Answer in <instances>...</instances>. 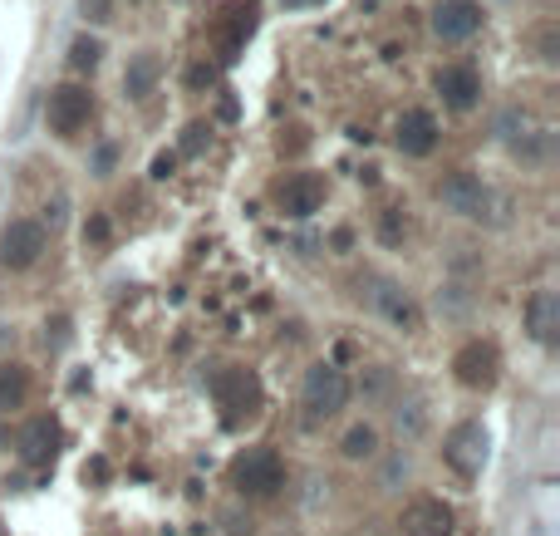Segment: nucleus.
Here are the masks:
<instances>
[{
	"instance_id": "f257e3e1",
	"label": "nucleus",
	"mask_w": 560,
	"mask_h": 536,
	"mask_svg": "<svg viewBox=\"0 0 560 536\" xmlns=\"http://www.w3.org/2000/svg\"><path fill=\"white\" fill-rule=\"evenodd\" d=\"M212 399H217V418H222V428H246L251 418L261 414V404H266V384H261V374L256 369H246V364H226L217 369V379H212Z\"/></svg>"
},
{
	"instance_id": "f03ea898",
	"label": "nucleus",
	"mask_w": 560,
	"mask_h": 536,
	"mask_svg": "<svg viewBox=\"0 0 560 536\" xmlns=\"http://www.w3.org/2000/svg\"><path fill=\"white\" fill-rule=\"evenodd\" d=\"M349 404V379H344V369L339 364H310L305 369V384H300V409H305V423L310 428H320V423H330Z\"/></svg>"
},
{
	"instance_id": "7ed1b4c3",
	"label": "nucleus",
	"mask_w": 560,
	"mask_h": 536,
	"mask_svg": "<svg viewBox=\"0 0 560 536\" xmlns=\"http://www.w3.org/2000/svg\"><path fill=\"white\" fill-rule=\"evenodd\" d=\"M231 487L241 497H276L285 487V463L276 448H246L231 458Z\"/></svg>"
},
{
	"instance_id": "20e7f679",
	"label": "nucleus",
	"mask_w": 560,
	"mask_h": 536,
	"mask_svg": "<svg viewBox=\"0 0 560 536\" xmlns=\"http://www.w3.org/2000/svg\"><path fill=\"white\" fill-rule=\"evenodd\" d=\"M487 453H492V438H487V428H482L477 418L457 423L448 438H443V463H448L462 482L482 477V468H487Z\"/></svg>"
},
{
	"instance_id": "39448f33",
	"label": "nucleus",
	"mask_w": 560,
	"mask_h": 536,
	"mask_svg": "<svg viewBox=\"0 0 560 536\" xmlns=\"http://www.w3.org/2000/svg\"><path fill=\"white\" fill-rule=\"evenodd\" d=\"M94 119V94L84 84H55L50 99H45V123L59 138H74L84 123Z\"/></svg>"
},
{
	"instance_id": "423d86ee",
	"label": "nucleus",
	"mask_w": 560,
	"mask_h": 536,
	"mask_svg": "<svg viewBox=\"0 0 560 536\" xmlns=\"http://www.w3.org/2000/svg\"><path fill=\"white\" fill-rule=\"evenodd\" d=\"M452 379H457L462 389H492V384L502 379V355H497V345H492V340H467V345H457V355H452Z\"/></svg>"
},
{
	"instance_id": "0eeeda50",
	"label": "nucleus",
	"mask_w": 560,
	"mask_h": 536,
	"mask_svg": "<svg viewBox=\"0 0 560 536\" xmlns=\"http://www.w3.org/2000/svg\"><path fill=\"white\" fill-rule=\"evenodd\" d=\"M40 251H45V227L40 222H30V217L5 222V232H0V266L5 271H30L40 261Z\"/></svg>"
},
{
	"instance_id": "6e6552de",
	"label": "nucleus",
	"mask_w": 560,
	"mask_h": 536,
	"mask_svg": "<svg viewBox=\"0 0 560 536\" xmlns=\"http://www.w3.org/2000/svg\"><path fill=\"white\" fill-rule=\"evenodd\" d=\"M276 207L285 217H295V222L315 217V212L325 207V178H320V173H290V178L276 187Z\"/></svg>"
},
{
	"instance_id": "1a4fd4ad",
	"label": "nucleus",
	"mask_w": 560,
	"mask_h": 536,
	"mask_svg": "<svg viewBox=\"0 0 560 536\" xmlns=\"http://www.w3.org/2000/svg\"><path fill=\"white\" fill-rule=\"evenodd\" d=\"M398 527H403V536H452L457 532V517H452V507L443 497H413L403 507Z\"/></svg>"
},
{
	"instance_id": "9d476101",
	"label": "nucleus",
	"mask_w": 560,
	"mask_h": 536,
	"mask_svg": "<svg viewBox=\"0 0 560 536\" xmlns=\"http://www.w3.org/2000/svg\"><path fill=\"white\" fill-rule=\"evenodd\" d=\"M482 5L477 0H438L433 5V35L438 40H448V45H457V40H472L477 30H482Z\"/></svg>"
},
{
	"instance_id": "9b49d317",
	"label": "nucleus",
	"mask_w": 560,
	"mask_h": 536,
	"mask_svg": "<svg viewBox=\"0 0 560 536\" xmlns=\"http://www.w3.org/2000/svg\"><path fill=\"white\" fill-rule=\"evenodd\" d=\"M433 89L443 94V104H448L452 114H467V109H477V99H482V74H477L472 64H443L438 79H433Z\"/></svg>"
},
{
	"instance_id": "f8f14e48",
	"label": "nucleus",
	"mask_w": 560,
	"mask_h": 536,
	"mask_svg": "<svg viewBox=\"0 0 560 536\" xmlns=\"http://www.w3.org/2000/svg\"><path fill=\"white\" fill-rule=\"evenodd\" d=\"M438 197H443V207L457 212V217H487V187L477 173H452V178L438 182Z\"/></svg>"
},
{
	"instance_id": "ddd939ff",
	"label": "nucleus",
	"mask_w": 560,
	"mask_h": 536,
	"mask_svg": "<svg viewBox=\"0 0 560 536\" xmlns=\"http://www.w3.org/2000/svg\"><path fill=\"white\" fill-rule=\"evenodd\" d=\"M393 143H398L403 158H428L438 148V119L428 109H408L398 119V128H393Z\"/></svg>"
},
{
	"instance_id": "4468645a",
	"label": "nucleus",
	"mask_w": 560,
	"mask_h": 536,
	"mask_svg": "<svg viewBox=\"0 0 560 536\" xmlns=\"http://www.w3.org/2000/svg\"><path fill=\"white\" fill-rule=\"evenodd\" d=\"M251 30H256V10L251 5H226L222 20H217V60L236 64L241 45L251 40Z\"/></svg>"
},
{
	"instance_id": "2eb2a0df",
	"label": "nucleus",
	"mask_w": 560,
	"mask_h": 536,
	"mask_svg": "<svg viewBox=\"0 0 560 536\" xmlns=\"http://www.w3.org/2000/svg\"><path fill=\"white\" fill-rule=\"evenodd\" d=\"M55 443H59V423L50 414L30 418V423L20 428V458H25V463H50V458H55Z\"/></svg>"
},
{
	"instance_id": "dca6fc26",
	"label": "nucleus",
	"mask_w": 560,
	"mask_h": 536,
	"mask_svg": "<svg viewBox=\"0 0 560 536\" xmlns=\"http://www.w3.org/2000/svg\"><path fill=\"white\" fill-rule=\"evenodd\" d=\"M556 320H560L556 291H536V296L526 300V330H531V340L551 345V340H556Z\"/></svg>"
},
{
	"instance_id": "f3484780",
	"label": "nucleus",
	"mask_w": 560,
	"mask_h": 536,
	"mask_svg": "<svg viewBox=\"0 0 560 536\" xmlns=\"http://www.w3.org/2000/svg\"><path fill=\"white\" fill-rule=\"evenodd\" d=\"M158 74H163V64L153 50H143V55H133L128 69H123V94L128 99H148L153 89H158Z\"/></svg>"
},
{
	"instance_id": "a211bd4d",
	"label": "nucleus",
	"mask_w": 560,
	"mask_h": 536,
	"mask_svg": "<svg viewBox=\"0 0 560 536\" xmlns=\"http://www.w3.org/2000/svg\"><path fill=\"white\" fill-rule=\"evenodd\" d=\"M374 305L389 315L398 330H413L418 325V305H413V296L408 291H398L393 281H379V291H374Z\"/></svg>"
},
{
	"instance_id": "6ab92c4d",
	"label": "nucleus",
	"mask_w": 560,
	"mask_h": 536,
	"mask_svg": "<svg viewBox=\"0 0 560 536\" xmlns=\"http://www.w3.org/2000/svg\"><path fill=\"white\" fill-rule=\"evenodd\" d=\"M25 399H30V369L15 359H0V414L20 409Z\"/></svg>"
},
{
	"instance_id": "aec40b11",
	"label": "nucleus",
	"mask_w": 560,
	"mask_h": 536,
	"mask_svg": "<svg viewBox=\"0 0 560 536\" xmlns=\"http://www.w3.org/2000/svg\"><path fill=\"white\" fill-rule=\"evenodd\" d=\"M339 453H344L349 463H369V458L379 453V428H374V423H354V428L339 438Z\"/></svg>"
},
{
	"instance_id": "412c9836",
	"label": "nucleus",
	"mask_w": 560,
	"mask_h": 536,
	"mask_svg": "<svg viewBox=\"0 0 560 536\" xmlns=\"http://www.w3.org/2000/svg\"><path fill=\"white\" fill-rule=\"evenodd\" d=\"M99 60H104V40H99V35H74L69 64H74V69H99Z\"/></svg>"
},
{
	"instance_id": "4be33fe9",
	"label": "nucleus",
	"mask_w": 560,
	"mask_h": 536,
	"mask_svg": "<svg viewBox=\"0 0 560 536\" xmlns=\"http://www.w3.org/2000/svg\"><path fill=\"white\" fill-rule=\"evenodd\" d=\"M403 237H408V217H403L398 207H384V212H379V241H384V246H398Z\"/></svg>"
},
{
	"instance_id": "5701e85b",
	"label": "nucleus",
	"mask_w": 560,
	"mask_h": 536,
	"mask_svg": "<svg viewBox=\"0 0 560 536\" xmlns=\"http://www.w3.org/2000/svg\"><path fill=\"white\" fill-rule=\"evenodd\" d=\"M109 237H113L109 217H104V212H94V217L84 222V246H109Z\"/></svg>"
},
{
	"instance_id": "b1692460",
	"label": "nucleus",
	"mask_w": 560,
	"mask_h": 536,
	"mask_svg": "<svg viewBox=\"0 0 560 536\" xmlns=\"http://www.w3.org/2000/svg\"><path fill=\"white\" fill-rule=\"evenodd\" d=\"M217 84V69L212 64H192L187 69V89H212Z\"/></svg>"
},
{
	"instance_id": "393cba45",
	"label": "nucleus",
	"mask_w": 560,
	"mask_h": 536,
	"mask_svg": "<svg viewBox=\"0 0 560 536\" xmlns=\"http://www.w3.org/2000/svg\"><path fill=\"white\" fill-rule=\"evenodd\" d=\"M79 15H84L89 25H104V20H109V0H79Z\"/></svg>"
},
{
	"instance_id": "a878e982",
	"label": "nucleus",
	"mask_w": 560,
	"mask_h": 536,
	"mask_svg": "<svg viewBox=\"0 0 560 536\" xmlns=\"http://www.w3.org/2000/svg\"><path fill=\"white\" fill-rule=\"evenodd\" d=\"M541 60H546V64L560 60V55H556V25H546V30H541Z\"/></svg>"
},
{
	"instance_id": "bb28decb",
	"label": "nucleus",
	"mask_w": 560,
	"mask_h": 536,
	"mask_svg": "<svg viewBox=\"0 0 560 536\" xmlns=\"http://www.w3.org/2000/svg\"><path fill=\"white\" fill-rule=\"evenodd\" d=\"M113 158H118V148H113V143H104V148L94 153V173H99V178H104V173L113 168Z\"/></svg>"
},
{
	"instance_id": "cd10ccee",
	"label": "nucleus",
	"mask_w": 560,
	"mask_h": 536,
	"mask_svg": "<svg viewBox=\"0 0 560 536\" xmlns=\"http://www.w3.org/2000/svg\"><path fill=\"white\" fill-rule=\"evenodd\" d=\"M172 168H177V153H158V158H153V178L158 182L172 178Z\"/></svg>"
},
{
	"instance_id": "c85d7f7f",
	"label": "nucleus",
	"mask_w": 560,
	"mask_h": 536,
	"mask_svg": "<svg viewBox=\"0 0 560 536\" xmlns=\"http://www.w3.org/2000/svg\"><path fill=\"white\" fill-rule=\"evenodd\" d=\"M202 138H207V123H192V128H187V138H182V148H187V153H197V148H202Z\"/></svg>"
},
{
	"instance_id": "c756f323",
	"label": "nucleus",
	"mask_w": 560,
	"mask_h": 536,
	"mask_svg": "<svg viewBox=\"0 0 560 536\" xmlns=\"http://www.w3.org/2000/svg\"><path fill=\"white\" fill-rule=\"evenodd\" d=\"M84 477H94V482H104V477H109V463H104V458H94V463L84 468Z\"/></svg>"
},
{
	"instance_id": "7c9ffc66",
	"label": "nucleus",
	"mask_w": 560,
	"mask_h": 536,
	"mask_svg": "<svg viewBox=\"0 0 560 536\" xmlns=\"http://www.w3.org/2000/svg\"><path fill=\"white\" fill-rule=\"evenodd\" d=\"M290 5H305V0H290Z\"/></svg>"
}]
</instances>
